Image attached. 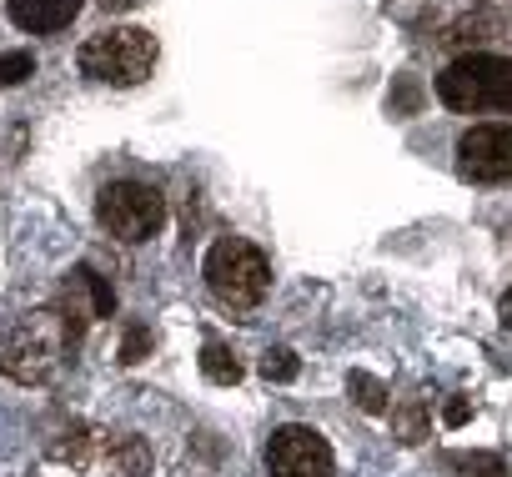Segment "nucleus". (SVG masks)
Instances as JSON below:
<instances>
[{
    "instance_id": "nucleus-8",
    "label": "nucleus",
    "mask_w": 512,
    "mask_h": 477,
    "mask_svg": "<svg viewBox=\"0 0 512 477\" xmlns=\"http://www.w3.org/2000/svg\"><path fill=\"white\" fill-rule=\"evenodd\" d=\"M86 0H11V21L31 36H51V31H66L76 16H81Z\"/></svg>"
},
{
    "instance_id": "nucleus-5",
    "label": "nucleus",
    "mask_w": 512,
    "mask_h": 477,
    "mask_svg": "<svg viewBox=\"0 0 512 477\" xmlns=\"http://www.w3.org/2000/svg\"><path fill=\"white\" fill-rule=\"evenodd\" d=\"M96 221L116 236V242H151L166 221V201L146 181H111L96 196Z\"/></svg>"
},
{
    "instance_id": "nucleus-10",
    "label": "nucleus",
    "mask_w": 512,
    "mask_h": 477,
    "mask_svg": "<svg viewBox=\"0 0 512 477\" xmlns=\"http://www.w3.org/2000/svg\"><path fill=\"white\" fill-rule=\"evenodd\" d=\"M447 467H457V472H467V477H507V467H502L497 452H452Z\"/></svg>"
},
{
    "instance_id": "nucleus-4",
    "label": "nucleus",
    "mask_w": 512,
    "mask_h": 477,
    "mask_svg": "<svg viewBox=\"0 0 512 477\" xmlns=\"http://www.w3.org/2000/svg\"><path fill=\"white\" fill-rule=\"evenodd\" d=\"M61 317L56 312H36L26 322H16L6 337H0V372L11 382H46L61 362Z\"/></svg>"
},
{
    "instance_id": "nucleus-15",
    "label": "nucleus",
    "mask_w": 512,
    "mask_h": 477,
    "mask_svg": "<svg viewBox=\"0 0 512 477\" xmlns=\"http://www.w3.org/2000/svg\"><path fill=\"white\" fill-rule=\"evenodd\" d=\"M467 422V402L457 397V402H447V427H462Z\"/></svg>"
},
{
    "instance_id": "nucleus-16",
    "label": "nucleus",
    "mask_w": 512,
    "mask_h": 477,
    "mask_svg": "<svg viewBox=\"0 0 512 477\" xmlns=\"http://www.w3.org/2000/svg\"><path fill=\"white\" fill-rule=\"evenodd\" d=\"M497 317H502V327L512 332V287L502 292V302H497Z\"/></svg>"
},
{
    "instance_id": "nucleus-6",
    "label": "nucleus",
    "mask_w": 512,
    "mask_h": 477,
    "mask_svg": "<svg viewBox=\"0 0 512 477\" xmlns=\"http://www.w3.org/2000/svg\"><path fill=\"white\" fill-rule=\"evenodd\" d=\"M267 467H272V477H332L337 472L327 437L317 427H307V422H287V427L272 432Z\"/></svg>"
},
{
    "instance_id": "nucleus-14",
    "label": "nucleus",
    "mask_w": 512,
    "mask_h": 477,
    "mask_svg": "<svg viewBox=\"0 0 512 477\" xmlns=\"http://www.w3.org/2000/svg\"><path fill=\"white\" fill-rule=\"evenodd\" d=\"M146 347H151V332H146V327H131L126 342H121V362H141Z\"/></svg>"
},
{
    "instance_id": "nucleus-7",
    "label": "nucleus",
    "mask_w": 512,
    "mask_h": 477,
    "mask_svg": "<svg viewBox=\"0 0 512 477\" xmlns=\"http://www.w3.org/2000/svg\"><path fill=\"white\" fill-rule=\"evenodd\" d=\"M457 171L467 181H512V126H472L457 141Z\"/></svg>"
},
{
    "instance_id": "nucleus-3",
    "label": "nucleus",
    "mask_w": 512,
    "mask_h": 477,
    "mask_svg": "<svg viewBox=\"0 0 512 477\" xmlns=\"http://www.w3.org/2000/svg\"><path fill=\"white\" fill-rule=\"evenodd\" d=\"M201 277H206L211 297L226 302V307H256L267 297V287H272L267 257L256 252L251 242H241V236H221V242L206 252Z\"/></svg>"
},
{
    "instance_id": "nucleus-17",
    "label": "nucleus",
    "mask_w": 512,
    "mask_h": 477,
    "mask_svg": "<svg viewBox=\"0 0 512 477\" xmlns=\"http://www.w3.org/2000/svg\"><path fill=\"white\" fill-rule=\"evenodd\" d=\"M101 6H106V11H136L141 0H101Z\"/></svg>"
},
{
    "instance_id": "nucleus-12",
    "label": "nucleus",
    "mask_w": 512,
    "mask_h": 477,
    "mask_svg": "<svg viewBox=\"0 0 512 477\" xmlns=\"http://www.w3.org/2000/svg\"><path fill=\"white\" fill-rule=\"evenodd\" d=\"M352 397H357L367 412H382V407H387V392H382V382H372L367 372H352Z\"/></svg>"
},
{
    "instance_id": "nucleus-11",
    "label": "nucleus",
    "mask_w": 512,
    "mask_h": 477,
    "mask_svg": "<svg viewBox=\"0 0 512 477\" xmlns=\"http://www.w3.org/2000/svg\"><path fill=\"white\" fill-rule=\"evenodd\" d=\"M302 372V362H297V352H287V347H272L267 357H262V377L267 382H292Z\"/></svg>"
},
{
    "instance_id": "nucleus-2",
    "label": "nucleus",
    "mask_w": 512,
    "mask_h": 477,
    "mask_svg": "<svg viewBox=\"0 0 512 477\" xmlns=\"http://www.w3.org/2000/svg\"><path fill=\"white\" fill-rule=\"evenodd\" d=\"M76 61H81V76H91L101 86H136L156 66V36L141 26H111V31L91 36Z\"/></svg>"
},
{
    "instance_id": "nucleus-1",
    "label": "nucleus",
    "mask_w": 512,
    "mask_h": 477,
    "mask_svg": "<svg viewBox=\"0 0 512 477\" xmlns=\"http://www.w3.org/2000/svg\"><path fill=\"white\" fill-rule=\"evenodd\" d=\"M437 96L442 106L462 111V116H482V111H502L512 116V61L502 56H462L437 76Z\"/></svg>"
},
{
    "instance_id": "nucleus-13",
    "label": "nucleus",
    "mask_w": 512,
    "mask_h": 477,
    "mask_svg": "<svg viewBox=\"0 0 512 477\" xmlns=\"http://www.w3.org/2000/svg\"><path fill=\"white\" fill-rule=\"evenodd\" d=\"M36 71V61L26 56V51H6L0 56V86H16V81H26Z\"/></svg>"
},
{
    "instance_id": "nucleus-9",
    "label": "nucleus",
    "mask_w": 512,
    "mask_h": 477,
    "mask_svg": "<svg viewBox=\"0 0 512 477\" xmlns=\"http://www.w3.org/2000/svg\"><path fill=\"white\" fill-rule=\"evenodd\" d=\"M201 372H206L211 382H221V387L241 382V362H236V352L221 347V342H206V347H201Z\"/></svg>"
}]
</instances>
